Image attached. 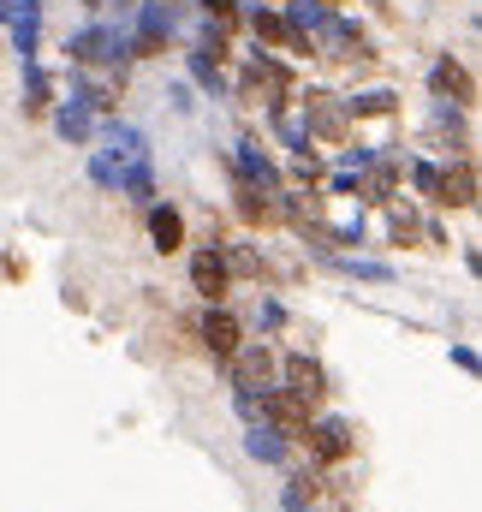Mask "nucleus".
Returning a JSON list of instances; mask_svg holds the SVG:
<instances>
[{"mask_svg": "<svg viewBox=\"0 0 482 512\" xmlns=\"http://www.w3.org/2000/svg\"><path fill=\"white\" fill-rule=\"evenodd\" d=\"M334 268H346V274H358V280H393V268L375 262V256H334Z\"/></svg>", "mask_w": 482, "mask_h": 512, "instance_id": "obj_24", "label": "nucleus"}, {"mask_svg": "<svg viewBox=\"0 0 482 512\" xmlns=\"http://www.w3.org/2000/svg\"><path fill=\"white\" fill-rule=\"evenodd\" d=\"M84 6H90V12H96V0H84Z\"/></svg>", "mask_w": 482, "mask_h": 512, "instance_id": "obj_33", "label": "nucleus"}, {"mask_svg": "<svg viewBox=\"0 0 482 512\" xmlns=\"http://www.w3.org/2000/svg\"><path fill=\"white\" fill-rule=\"evenodd\" d=\"M233 173H239V185H250V191H280V167L256 143H233Z\"/></svg>", "mask_w": 482, "mask_h": 512, "instance_id": "obj_10", "label": "nucleus"}, {"mask_svg": "<svg viewBox=\"0 0 482 512\" xmlns=\"http://www.w3.org/2000/svg\"><path fill=\"white\" fill-rule=\"evenodd\" d=\"M227 268H239V274H262V256L250 251V245H239V251H233V262H227Z\"/></svg>", "mask_w": 482, "mask_h": 512, "instance_id": "obj_29", "label": "nucleus"}, {"mask_svg": "<svg viewBox=\"0 0 482 512\" xmlns=\"http://www.w3.org/2000/svg\"><path fill=\"white\" fill-rule=\"evenodd\" d=\"M453 364H459L465 376H477V352H471V346H453Z\"/></svg>", "mask_w": 482, "mask_h": 512, "instance_id": "obj_30", "label": "nucleus"}, {"mask_svg": "<svg viewBox=\"0 0 482 512\" xmlns=\"http://www.w3.org/2000/svg\"><path fill=\"white\" fill-rule=\"evenodd\" d=\"M399 108V96L393 90H363V96H346V114L352 120H387Z\"/></svg>", "mask_w": 482, "mask_h": 512, "instance_id": "obj_21", "label": "nucleus"}, {"mask_svg": "<svg viewBox=\"0 0 482 512\" xmlns=\"http://www.w3.org/2000/svg\"><path fill=\"white\" fill-rule=\"evenodd\" d=\"M197 340L209 346V358H221V364H227V358L244 346V328H239V316H233L227 304H209V310H203V322H197Z\"/></svg>", "mask_w": 482, "mask_h": 512, "instance_id": "obj_5", "label": "nucleus"}, {"mask_svg": "<svg viewBox=\"0 0 482 512\" xmlns=\"http://www.w3.org/2000/svg\"><path fill=\"white\" fill-rule=\"evenodd\" d=\"M12 12H18V0H0V24H6V18H12Z\"/></svg>", "mask_w": 482, "mask_h": 512, "instance_id": "obj_31", "label": "nucleus"}, {"mask_svg": "<svg viewBox=\"0 0 482 512\" xmlns=\"http://www.w3.org/2000/svg\"><path fill=\"white\" fill-rule=\"evenodd\" d=\"M227 364H233V387H239V393H262V387L274 382V358H268V346H239Z\"/></svg>", "mask_w": 482, "mask_h": 512, "instance_id": "obj_11", "label": "nucleus"}, {"mask_svg": "<svg viewBox=\"0 0 482 512\" xmlns=\"http://www.w3.org/2000/svg\"><path fill=\"white\" fill-rule=\"evenodd\" d=\"M328 60H369L375 48H369V36H363V24L358 18H346V12H328V24L310 36Z\"/></svg>", "mask_w": 482, "mask_h": 512, "instance_id": "obj_3", "label": "nucleus"}, {"mask_svg": "<svg viewBox=\"0 0 482 512\" xmlns=\"http://www.w3.org/2000/svg\"><path fill=\"white\" fill-rule=\"evenodd\" d=\"M191 286H197L209 304H221V298H227V286H233V268H227V256L215 251V245L191 256Z\"/></svg>", "mask_w": 482, "mask_h": 512, "instance_id": "obj_9", "label": "nucleus"}, {"mask_svg": "<svg viewBox=\"0 0 482 512\" xmlns=\"http://www.w3.org/2000/svg\"><path fill=\"white\" fill-rule=\"evenodd\" d=\"M477 203V173L471 167H441V209H471Z\"/></svg>", "mask_w": 482, "mask_h": 512, "instance_id": "obj_16", "label": "nucleus"}, {"mask_svg": "<svg viewBox=\"0 0 482 512\" xmlns=\"http://www.w3.org/2000/svg\"><path fill=\"white\" fill-rule=\"evenodd\" d=\"M411 179H417V191H423L429 203H441V167H435V161H417Z\"/></svg>", "mask_w": 482, "mask_h": 512, "instance_id": "obj_25", "label": "nucleus"}, {"mask_svg": "<svg viewBox=\"0 0 482 512\" xmlns=\"http://www.w3.org/2000/svg\"><path fill=\"white\" fill-rule=\"evenodd\" d=\"M149 239H155L161 256H173L185 245V215H179L173 203H149Z\"/></svg>", "mask_w": 482, "mask_h": 512, "instance_id": "obj_14", "label": "nucleus"}, {"mask_svg": "<svg viewBox=\"0 0 482 512\" xmlns=\"http://www.w3.org/2000/svg\"><path fill=\"white\" fill-rule=\"evenodd\" d=\"M429 90H435V102H453V108H471V102H477V84H471V72H465L453 54H441V60L429 66Z\"/></svg>", "mask_w": 482, "mask_h": 512, "instance_id": "obj_7", "label": "nucleus"}, {"mask_svg": "<svg viewBox=\"0 0 482 512\" xmlns=\"http://www.w3.org/2000/svg\"><path fill=\"white\" fill-rule=\"evenodd\" d=\"M6 36H12V54H18V60H36V42H42V0H18V12L6 18Z\"/></svg>", "mask_w": 482, "mask_h": 512, "instance_id": "obj_12", "label": "nucleus"}, {"mask_svg": "<svg viewBox=\"0 0 482 512\" xmlns=\"http://www.w3.org/2000/svg\"><path fill=\"white\" fill-rule=\"evenodd\" d=\"M280 382L292 399H304V405H316L322 393H328V376H322V364L316 358H304V352H292L286 364H280Z\"/></svg>", "mask_w": 482, "mask_h": 512, "instance_id": "obj_8", "label": "nucleus"}, {"mask_svg": "<svg viewBox=\"0 0 482 512\" xmlns=\"http://www.w3.org/2000/svg\"><path fill=\"white\" fill-rule=\"evenodd\" d=\"M286 447H292V435H280L274 423H250L244 429V453L256 465H286Z\"/></svg>", "mask_w": 482, "mask_h": 512, "instance_id": "obj_13", "label": "nucleus"}, {"mask_svg": "<svg viewBox=\"0 0 482 512\" xmlns=\"http://www.w3.org/2000/svg\"><path fill=\"white\" fill-rule=\"evenodd\" d=\"M24 66V114H48L54 108V78L42 72V60H18Z\"/></svg>", "mask_w": 482, "mask_h": 512, "instance_id": "obj_15", "label": "nucleus"}, {"mask_svg": "<svg viewBox=\"0 0 482 512\" xmlns=\"http://www.w3.org/2000/svg\"><path fill=\"white\" fill-rule=\"evenodd\" d=\"M304 131H310V137H328V143H340V137L352 131L346 102H340V96H328V90H310V96H304Z\"/></svg>", "mask_w": 482, "mask_h": 512, "instance_id": "obj_4", "label": "nucleus"}, {"mask_svg": "<svg viewBox=\"0 0 482 512\" xmlns=\"http://www.w3.org/2000/svg\"><path fill=\"white\" fill-rule=\"evenodd\" d=\"M316 6H340V0H316Z\"/></svg>", "mask_w": 482, "mask_h": 512, "instance_id": "obj_32", "label": "nucleus"}, {"mask_svg": "<svg viewBox=\"0 0 482 512\" xmlns=\"http://www.w3.org/2000/svg\"><path fill=\"white\" fill-rule=\"evenodd\" d=\"M250 30H256V42H268V48H292V30H286V18H280L274 6H262V12L250 18Z\"/></svg>", "mask_w": 482, "mask_h": 512, "instance_id": "obj_22", "label": "nucleus"}, {"mask_svg": "<svg viewBox=\"0 0 482 512\" xmlns=\"http://www.w3.org/2000/svg\"><path fill=\"white\" fill-rule=\"evenodd\" d=\"M197 6H203V18H209V24H221V30L239 18V0H197Z\"/></svg>", "mask_w": 482, "mask_h": 512, "instance_id": "obj_28", "label": "nucleus"}, {"mask_svg": "<svg viewBox=\"0 0 482 512\" xmlns=\"http://www.w3.org/2000/svg\"><path fill=\"white\" fill-rule=\"evenodd\" d=\"M274 126H280V143H286L292 155H316V137L304 131V120H286V114H274Z\"/></svg>", "mask_w": 482, "mask_h": 512, "instance_id": "obj_23", "label": "nucleus"}, {"mask_svg": "<svg viewBox=\"0 0 482 512\" xmlns=\"http://www.w3.org/2000/svg\"><path fill=\"white\" fill-rule=\"evenodd\" d=\"M54 131H60V143H90L96 137V114L78 108V102H60L54 108Z\"/></svg>", "mask_w": 482, "mask_h": 512, "instance_id": "obj_17", "label": "nucleus"}, {"mask_svg": "<svg viewBox=\"0 0 482 512\" xmlns=\"http://www.w3.org/2000/svg\"><path fill=\"white\" fill-rule=\"evenodd\" d=\"M185 72H191V84H197V90H209V96H227L221 60H215L209 48H191V54H185Z\"/></svg>", "mask_w": 482, "mask_h": 512, "instance_id": "obj_18", "label": "nucleus"}, {"mask_svg": "<svg viewBox=\"0 0 482 512\" xmlns=\"http://www.w3.org/2000/svg\"><path fill=\"white\" fill-rule=\"evenodd\" d=\"M304 441H310V453H316L322 465H340V459H352V447H358V435H352V423H346V417L304 423Z\"/></svg>", "mask_w": 482, "mask_h": 512, "instance_id": "obj_6", "label": "nucleus"}, {"mask_svg": "<svg viewBox=\"0 0 482 512\" xmlns=\"http://www.w3.org/2000/svg\"><path fill=\"white\" fill-rule=\"evenodd\" d=\"M256 322H262L268 334H280V328H286V304H280V298H262V304H256Z\"/></svg>", "mask_w": 482, "mask_h": 512, "instance_id": "obj_27", "label": "nucleus"}, {"mask_svg": "<svg viewBox=\"0 0 482 512\" xmlns=\"http://www.w3.org/2000/svg\"><path fill=\"white\" fill-rule=\"evenodd\" d=\"M131 167H137V161H120L114 149H96V155H90V179H96L102 191H114V197H120V185H125Z\"/></svg>", "mask_w": 482, "mask_h": 512, "instance_id": "obj_19", "label": "nucleus"}, {"mask_svg": "<svg viewBox=\"0 0 482 512\" xmlns=\"http://www.w3.org/2000/svg\"><path fill=\"white\" fill-rule=\"evenodd\" d=\"M179 24H185V6L179 0H137L131 6V60L167 54V42L179 36Z\"/></svg>", "mask_w": 482, "mask_h": 512, "instance_id": "obj_1", "label": "nucleus"}, {"mask_svg": "<svg viewBox=\"0 0 482 512\" xmlns=\"http://www.w3.org/2000/svg\"><path fill=\"white\" fill-rule=\"evenodd\" d=\"M108 149H114L120 161H149V137L137 126H125V120H108Z\"/></svg>", "mask_w": 482, "mask_h": 512, "instance_id": "obj_20", "label": "nucleus"}, {"mask_svg": "<svg viewBox=\"0 0 482 512\" xmlns=\"http://www.w3.org/2000/svg\"><path fill=\"white\" fill-rule=\"evenodd\" d=\"M66 54H72V66H120V60H131V30L108 24V18H90L66 36Z\"/></svg>", "mask_w": 482, "mask_h": 512, "instance_id": "obj_2", "label": "nucleus"}, {"mask_svg": "<svg viewBox=\"0 0 482 512\" xmlns=\"http://www.w3.org/2000/svg\"><path fill=\"white\" fill-rule=\"evenodd\" d=\"M310 495H316V477H292V483H286V512H304Z\"/></svg>", "mask_w": 482, "mask_h": 512, "instance_id": "obj_26", "label": "nucleus"}]
</instances>
